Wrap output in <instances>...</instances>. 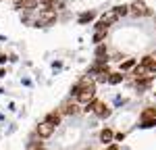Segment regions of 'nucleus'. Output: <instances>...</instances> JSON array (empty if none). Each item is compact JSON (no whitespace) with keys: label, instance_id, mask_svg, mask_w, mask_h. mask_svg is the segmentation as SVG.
Instances as JSON below:
<instances>
[{"label":"nucleus","instance_id":"obj_1","mask_svg":"<svg viewBox=\"0 0 156 150\" xmlns=\"http://www.w3.org/2000/svg\"><path fill=\"white\" fill-rule=\"evenodd\" d=\"M56 21V11L54 9H48V6H44L42 11H40V15H37V21L36 25L40 27V25H52Z\"/></svg>","mask_w":156,"mask_h":150},{"label":"nucleus","instance_id":"obj_2","mask_svg":"<svg viewBox=\"0 0 156 150\" xmlns=\"http://www.w3.org/2000/svg\"><path fill=\"white\" fill-rule=\"evenodd\" d=\"M94 96H96V84L81 88V92L77 94V102H83V104H87V102H92V100H94Z\"/></svg>","mask_w":156,"mask_h":150},{"label":"nucleus","instance_id":"obj_3","mask_svg":"<svg viewBox=\"0 0 156 150\" xmlns=\"http://www.w3.org/2000/svg\"><path fill=\"white\" fill-rule=\"evenodd\" d=\"M129 12L135 15V17H148V15H152L150 6H146L142 0H135L133 4H129Z\"/></svg>","mask_w":156,"mask_h":150},{"label":"nucleus","instance_id":"obj_4","mask_svg":"<svg viewBox=\"0 0 156 150\" xmlns=\"http://www.w3.org/2000/svg\"><path fill=\"white\" fill-rule=\"evenodd\" d=\"M36 131H37V136H40V138H50L52 134H54V125L48 123V121H42V123L36 127Z\"/></svg>","mask_w":156,"mask_h":150},{"label":"nucleus","instance_id":"obj_5","mask_svg":"<svg viewBox=\"0 0 156 150\" xmlns=\"http://www.w3.org/2000/svg\"><path fill=\"white\" fill-rule=\"evenodd\" d=\"M94 112H96V117L104 119V117L110 115V109L106 106V102H102V100H94Z\"/></svg>","mask_w":156,"mask_h":150},{"label":"nucleus","instance_id":"obj_6","mask_svg":"<svg viewBox=\"0 0 156 150\" xmlns=\"http://www.w3.org/2000/svg\"><path fill=\"white\" fill-rule=\"evenodd\" d=\"M148 73H152V71H150V69H148V67H144V65H142V62H140V65H135V67H133V75H135V77H137V79H144V77H150V75Z\"/></svg>","mask_w":156,"mask_h":150},{"label":"nucleus","instance_id":"obj_7","mask_svg":"<svg viewBox=\"0 0 156 150\" xmlns=\"http://www.w3.org/2000/svg\"><path fill=\"white\" fill-rule=\"evenodd\" d=\"M62 115H75V112H79V104L77 102H65L62 104V109H60Z\"/></svg>","mask_w":156,"mask_h":150},{"label":"nucleus","instance_id":"obj_8","mask_svg":"<svg viewBox=\"0 0 156 150\" xmlns=\"http://www.w3.org/2000/svg\"><path fill=\"white\" fill-rule=\"evenodd\" d=\"M37 6V0H19L17 2V9H25V11H34Z\"/></svg>","mask_w":156,"mask_h":150},{"label":"nucleus","instance_id":"obj_9","mask_svg":"<svg viewBox=\"0 0 156 150\" xmlns=\"http://www.w3.org/2000/svg\"><path fill=\"white\" fill-rule=\"evenodd\" d=\"M60 117H62V112H60V111H52V112H48V115H46V121L56 127V125L60 123Z\"/></svg>","mask_w":156,"mask_h":150},{"label":"nucleus","instance_id":"obj_10","mask_svg":"<svg viewBox=\"0 0 156 150\" xmlns=\"http://www.w3.org/2000/svg\"><path fill=\"white\" fill-rule=\"evenodd\" d=\"M112 138H115V134H112V129H102V131H100V140H102V142H104V144H106V142H110V140H112Z\"/></svg>","mask_w":156,"mask_h":150},{"label":"nucleus","instance_id":"obj_11","mask_svg":"<svg viewBox=\"0 0 156 150\" xmlns=\"http://www.w3.org/2000/svg\"><path fill=\"white\" fill-rule=\"evenodd\" d=\"M148 119H156V109L148 106V109L142 112V121H148Z\"/></svg>","mask_w":156,"mask_h":150},{"label":"nucleus","instance_id":"obj_12","mask_svg":"<svg viewBox=\"0 0 156 150\" xmlns=\"http://www.w3.org/2000/svg\"><path fill=\"white\" fill-rule=\"evenodd\" d=\"M123 81V73H110L108 75V84H112V86H117Z\"/></svg>","mask_w":156,"mask_h":150},{"label":"nucleus","instance_id":"obj_13","mask_svg":"<svg viewBox=\"0 0 156 150\" xmlns=\"http://www.w3.org/2000/svg\"><path fill=\"white\" fill-rule=\"evenodd\" d=\"M135 67V59H127V61L121 62V71H127V69H133Z\"/></svg>","mask_w":156,"mask_h":150},{"label":"nucleus","instance_id":"obj_14","mask_svg":"<svg viewBox=\"0 0 156 150\" xmlns=\"http://www.w3.org/2000/svg\"><path fill=\"white\" fill-rule=\"evenodd\" d=\"M106 31H108V29H100V31H96V34H94V42H96V44H100V42L106 38Z\"/></svg>","mask_w":156,"mask_h":150},{"label":"nucleus","instance_id":"obj_15","mask_svg":"<svg viewBox=\"0 0 156 150\" xmlns=\"http://www.w3.org/2000/svg\"><path fill=\"white\" fill-rule=\"evenodd\" d=\"M94 17H96V12H83V15H81V17H79V23H87V21H92V19H94Z\"/></svg>","mask_w":156,"mask_h":150},{"label":"nucleus","instance_id":"obj_16","mask_svg":"<svg viewBox=\"0 0 156 150\" xmlns=\"http://www.w3.org/2000/svg\"><path fill=\"white\" fill-rule=\"evenodd\" d=\"M127 12H129V6H125V4L115 9V15H117V17H123V15H127Z\"/></svg>","mask_w":156,"mask_h":150},{"label":"nucleus","instance_id":"obj_17","mask_svg":"<svg viewBox=\"0 0 156 150\" xmlns=\"http://www.w3.org/2000/svg\"><path fill=\"white\" fill-rule=\"evenodd\" d=\"M154 125H156V119H148V121H142L140 127H144V129H146V127H154Z\"/></svg>","mask_w":156,"mask_h":150},{"label":"nucleus","instance_id":"obj_18","mask_svg":"<svg viewBox=\"0 0 156 150\" xmlns=\"http://www.w3.org/2000/svg\"><path fill=\"white\" fill-rule=\"evenodd\" d=\"M106 150H119V146H117V144H110V146H108Z\"/></svg>","mask_w":156,"mask_h":150},{"label":"nucleus","instance_id":"obj_19","mask_svg":"<svg viewBox=\"0 0 156 150\" xmlns=\"http://www.w3.org/2000/svg\"><path fill=\"white\" fill-rule=\"evenodd\" d=\"M6 61V56H4V54H2V52H0V65H2V62Z\"/></svg>","mask_w":156,"mask_h":150},{"label":"nucleus","instance_id":"obj_20","mask_svg":"<svg viewBox=\"0 0 156 150\" xmlns=\"http://www.w3.org/2000/svg\"><path fill=\"white\" fill-rule=\"evenodd\" d=\"M36 150H46V148H42V146H37V148Z\"/></svg>","mask_w":156,"mask_h":150},{"label":"nucleus","instance_id":"obj_21","mask_svg":"<svg viewBox=\"0 0 156 150\" xmlns=\"http://www.w3.org/2000/svg\"><path fill=\"white\" fill-rule=\"evenodd\" d=\"M85 150H92V148H85Z\"/></svg>","mask_w":156,"mask_h":150},{"label":"nucleus","instance_id":"obj_22","mask_svg":"<svg viewBox=\"0 0 156 150\" xmlns=\"http://www.w3.org/2000/svg\"><path fill=\"white\" fill-rule=\"evenodd\" d=\"M142 2H144V0H142Z\"/></svg>","mask_w":156,"mask_h":150}]
</instances>
